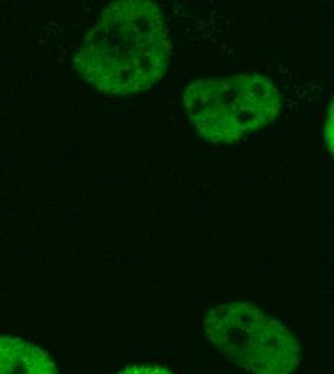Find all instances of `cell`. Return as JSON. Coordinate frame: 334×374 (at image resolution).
Instances as JSON below:
<instances>
[{
  "mask_svg": "<svg viewBox=\"0 0 334 374\" xmlns=\"http://www.w3.org/2000/svg\"><path fill=\"white\" fill-rule=\"evenodd\" d=\"M118 374H172L170 371L156 366H131L124 368Z\"/></svg>",
  "mask_w": 334,
  "mask_h": 374,
  "instance_id": "cell-5",
  "label": "cell"
},
{
  "mask_svg": "<svg viewBox=\"0 0 334 374\" xmlns=\"http://www.w3.org/2000/svg\"><path fill=\"white\" fill-rule=\"evenodd\" d=\"M204 328L215 348L249 374H292L301 363L292 332L249 302L213 307Z\"/></svg>",
  "mask_w": 334,
  "mask_h": 374,
  "instance_id": "cell-3",
  "label": "cell"
},
{
  "mask_svg": "<svg viewBox=\"0 0 334 374\" xmlns=\"http://www.w3.org/2000/svg\"><path fill=\"white\" fill-rule=\"evenodd\" d=\"M326 143H327L330 151L334 154V101L330 108V112H328L327 124H326Z\"/></svg>",
  "mask_w": 334,
  "mask_h": 374,
  "instance_id": "cell-6",
  "label": "cell"
},
{
  "mask_svg": "<svg viewBox=\"0 0 334 374\" xmlns=\"http://www.w3.org/2000/svg\"><path fill=\"white\" fill-rule=\"evenodd\" d=\"M0 374H56L49 355L15 337H0Z\"/></svg>",
  "mask_w": 334,
  "mask_h": 374,
  "instance_id": "cell-4",
  "label": "cell"
},
{
  "mask_svg": "<svg viewBox=\"0 0 334 374\" xmlns=\"http://www.w3.org/2000/svg\"><path fill=\"white\" fill-rule=\"evenodd\" d=\"M170 41L161 10L148 0L107 4L74 56L81 78L101 94L127 96L151 88L166 73Z\"/></svg>",
  "mask_w": 334,
  "mask_h": 374,
  "instance_id": "cell-1",
  "label": "cell"
},
{
  "mask_svg": "<svg viewBox=\"0 0 334 374\" xmlns=\"http://www.w3.org/2000/svg\"><path fill=\"white\" fill-rule=\"evenodd\" d=\"M187 115L199 137L209 143H232L275 120L279 95L261 75L238 73L190 82L183 94Z\"/></svg>",
  "mask_w": 334,
  "mask_h": 374,
  "instance_id": "cell-2",
  "label": "cell"
}]
</instances>
